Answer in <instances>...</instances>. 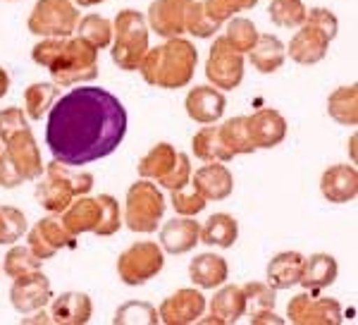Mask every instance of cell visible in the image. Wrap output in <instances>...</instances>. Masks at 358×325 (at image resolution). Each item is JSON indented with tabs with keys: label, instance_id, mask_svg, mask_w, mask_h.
I'll return each mask as SVG.
<instances>
[{
	"label": "cell",
	"instance_id": "3957f363",
	"mask_svg": "<svg viewBox=\"0 0 358 325\" xmlns=\"http://www.w3.org/2000/svg\"><path fill=\"white\" fill-rule=\"evenodd\" d=\"M196 65H199V50L192 41L175 36L165 39V43L148 48L143 55L138 72L146 84L158 89H184L192 84Z\"/></svg>",
	"mask_w": 358,
	"mask_h": 325
},
{
	"label": "cell",
	"instance_id": "1f68e13d",
	"mask_svg": "<svg viewBox=\"0 0 358 325\" xmlns=\"http://www.w3.org/2000/svg\"><path fill=\"white\" fill-rule=\"evenodd\" d=\"M60 94V86L55 81H36L24 91V113L29 120H43V115L53 108Z\"/></svg>",
	"mask_w": 358,
	"mask_h": 325
},
{
	"label": "cell",
	"instance_id": "d6986e66",
	"mask_svg": "<svg viewBox=\"0 0 358 325\" xmlns=\"http://www.w3.org/2000/svg\"><path fill=\"white\" fill-rule=\"evenodd\" d=\"M184 108H187V115L199 125H215L217 120L224 115V108H227V98L220 89L215 86H196L187 94V101H184Z\"/></svg>",
	"mask_w": 358,
	"mask_h": 325
},
{
	"label": "cell",
	"instance_id": "7dc6e473",
	"mask_svg": "<svg viewBox=\"0 0 358 325\" xmlns=\"http://www.w3.org/2000/svg\"><path fill=\"white\" fill-rule=\"evenodd\" d=\"M189 179H192V160H189V155H187V153H179V155H177V165H175V170L170 172V177H167L165 182L160 184V187H165V189L175 191V189L187 187Z\"/></svg>",
	"mask_w": 358,
	"mask_h": 325
},
{
	"label": "cell",
	"instance_id": "2e32d148",
	"mask_svg": "<svg viewBox=\"0 0 358 325\" xmlns=\"http://www.w3.org/2000/svg\"><path fill=\"white\" fill-rule=\"evenodd\" d=\"M246 132L256 148H273L285 141L287 120L280 110L263 108L246 118Z\"/></svg>",
	"mask_w": 358,
	"mask_h": 325
},
{
	"label": "cell",
	"instance_id": "7c38bea8",
	"mask_svg": "<svg viewBox=\"0 0 358 325\" xmlns=\"http://www.w3.org/2000/svg\"><path fill=\"white\" fill-rule=\"evenodd\" d=\"M50 299H53V287H50V280L41 270H31L15 277L13 289H10V301H13L15 311H20L22 316L45 309Z\"/></svg>",
	"mask_w": 358,
	"mask_h": 325
},
{
	"label": "cell",
	"instance_id": "5bb4252c",
	"mask_svg": "<svg viewBox=\"0 0 358 325\" xmlns=\"http://www.w3.org/2000/svg\"><path fill=\"white\" fill-rule=\"evenodd\" d=\"M5 153H8L10 162H13L15 170L20 172L24 182H31V179H38L43 175L45 165L41 158V151L36 146L31 127L17 132L15 137H10L8 141H5Z\"/></svg>",
	"mask_w": 358,
	"mask_h": 325
},
{
	"label": "cell",
	"instance_id": "d6a6232c",
	"mask_svg": "<svg viewBox=\"0 0 358 325\" xmlns=\"http://www.w3.org/2000/svg\"><path fill=\"white\" fill-rule=\"evenodd\" d=\"M192 148H194V155L206 162H229L234 158L227 148H224L222 139H220V132L217 127H203L201 132H196L194 139H192Z\"/></svg>",
	"mask_w": 358,
	"mask_h": 325
},
{
	"label": "cell",
	"instance_id": "f6af8a7d",
	"mask_svg": "<svg viewBox=\"0 0 358 325\" xmlns=\"http://www.w3.org/2000/svg\"><path fill=\"white\" fill-rule=\"evenodd\" d=\"M172 208H175V213H179V216L194 218L206 208V199L194 187L187 184V187L172 191Z\"/></svg>",
	"mask_w": 358,
	"mask_h": 325
},
{
	"label": "cell",
	"instance_id": "4dcf8cb0",
	"mask_svg": "<svg viewBox=\"0 0 358 325\" xmlns=\"http://www.w3.org/2000/svg\"><path fill=\"white\" fill-rule=\"evenodd\" d=\"M327 113L334 122L344 127L358 125V86H339L327 98Z\"/></svg>",
	"mask_w": 358,
	"mask_h": 325
},
{
	"label": "cell",
	"instance_id": "4fadbf2b",
	"mask_svg": "<svg viewBox=\"0 0 358 325\" xmlns=\"http://www.w3.org/2000/svg\"><path fill=\"white\" fill-rule=\"evenodd\" d=\"M194 0H153L148 8V29L163 39H175L187 34V17Z\"/></svg>",
	"mask_w": 358,
	"mask_h": 325
},
{
	"label": "cell",
	"instance_id": "f1b7e54d",
	"mask_svg": "<svg viewBox=\"0 0 358 325\" xmlns=\"http://www.w3.org/2000/svg\"><path fill=\"white\" fill-rule=\"evenodd\" d=\"M303 256L299 251H282L268 263V284L273 289H289L299 284Z\"/></svg>",
	"mask_w": 358,
	"mask_h": 325
},
{
	"label": "cell",
	"instance_id": "6da1fadb",
	"mask_svg": "<svg viewBox=\"0 0 358 325\" xmlns=\"http://www.w3.org/2000/svg\"><path fill=\"white\" fill-rule=\"evenodd\" d=\"M127 122L122 101L108 89H72L48 110L45 146L62 165H89L115 153L127 134Z\"/></svg>",
	"mask_w": 358,
	"mask_h": 325
},
{
	"label": "cell",
	"instance_id": "7a4b0ae2",
	"mask_svg": "<svg viewBox=\"0 0 358 325\" xmlns=\"http://www.w3.org/2000/svg\"><path fill=\"white\" fill-rule=\"evenodd\" d=\"M31 60L45 67L57 86H74L98 77V50L84 39H43L31 48Z\"/></svg>",
	"mask_w": 358,
	"mask_h": 325
},
{
	"label": "cell",
	"instance_id": "cb8c5ba5",
	"mask_svg": "<svg viewBox=\"0 0 358 325\" xmlns=\"http://www.w3.org/2000/svg\"><path fill=\"white\" fill-rule=\"evenodd\" d=\"M339 275V265L337 258L330 254H313V256L303 258V268L299 284L306 292H317V289H325L337 280Z\"/></svg>",
	"mask_w": 358,
	"mask_h": 325
},
{
	"label": "cell",
	"instance_id": "7bdbcfd3",
	"mask_svg": "<svg viewBox=\"0 0 358 325\" xmlns=\"http://www.w3.org/2000/svg\"><path fill=\"white\" fill-rule=\"evenodd\" d=\"M203 10L206 15L210 17L217 25H224L229 17H234L236 13H244V10H251L258 5V0H203Z\"/></svg>",
	"mask_w": 358,
	"mask_h": 325
},
{
	"label": "cell",
	"instance_id": "ab89813d",
	"mask_svg": "<svg viewBox=\"0 0 358 325\" xmlns=\"http://www.w3.org/2000/svg\"><path fill=\"white\" fill-rule=\"evenodd\" d=\"M41 263L43 261L36 256L29 247H13L8 254H5V275L8 277H20L24 272H31V270H41Z\"/></svg>",
	"mask_w": 358,
	"mask_h": 325
},
{
	"label": "cell",
	"instance_id": "83f0119b",
	"mask_svg": "<svg viewBox=\"0 0 358 325\" xmlns=\"http://www.w3.org/2000/svg\"><path fill=\"white\" fill-rule=\"evenodd\" d=\"M251 55V65L261 74H273L277 72L287 60V46L273 34H258L253 48L248 50Z\"/></svg>",
	"mask_w": 358,
	"mask_h": 325
},
{
	"label": "cell",
	"instance_id": "f35d334b",
	"mask_svg": "<svg viewBox=\"0 0 358 325\" xmlns=\"http://www.w3.org/2000/svg\"><path fill=\"white\" fill-rule=\"evenodd\" d=\"M115 325H158V309L148 301H127L115 311Z\"/></svg>",
	"mask_w": 358,
	"mask_h": 325
},
{
	"label": "cell",
	"instance_id": "bcb514c9",
	"mask_svg": "<svg viewBox=\"0 0 358 325\" xmlns=\"http://www.w3.org/2000/svg\"><path fill=\"white\" fill-rule=\"evenodd\" d=\"M29 130L27 113L22 108H5L0 110V144H5L17 132Z\"/></svg>",
	"mask_w": 358,
	"mask_h": 325
},
{
	"label": "cell",
	"instance_id": "e575fe53",
	"mask_svg": "<svg viewBox=\"0 0 358 325\" xmlns=\"http://www.w3.org/2000/svg\"><path fill=\"white\" fill-rule=\"evenodd\" d=\"M241 289H244V301H246L244 313L251 318V321L258 316H263V313H268V311H275V304H277L275 292L277 289L270 287L268 282H248Z\"/></svg>",
	"mask_w": 358,
	"mask_h": 325
},
{
	"label": "cell",
	"instance_id": "681fc988",
	"mask_svg": "<svg viewBox=\"0 0 358 325\" xmlns=\"http://www.w3.org/2000/svg\"><path fill=\"white\" fill-rule=\"evenodd\" d=\"M253 325H263V323H285L280 316H277L275 311H268V313H263V316H258V318H253L251 321Z\"/></svg>",
	"mask_w": 358,
	"mask_h": 325
},
{
	"label": "cell",
	"instance_id": "4316f807",
	"mask_svg": "<svg viewBox=\"0 0 358 325\" xmlns=\"http://www.w3.org/2000/svg\"><path fill=\"white\" fill-rule=\"evenodd\" d=\"M189 277L201 289H217L220 284L227 282L229 265L227 261L217 254H199L192 263H189Z\"/></svg>",
	"mask_w": 358,
	"mask_h": 325
},
{
	"label": "cell",
	"instance_id": "9a60e30c",
	"mask_svg": "<svg viewBox=\"0 0 358 325\" xmlns=\"http://www.w3.org/2000/svg\"><path fill=\"white\" fill-rule=\"evenodd\" d=\"M206 311V297L199 289L184 287L170 294L158 309L160 321L165 325H189L196 323Z\"/></svg>",
	"mask_w": 358,
	"mask_h": 325
},
{
	"label": "cell",
	"instance_id": "ba28073f",
	"mask_svg": "<svg viewBox=\"0 0 358 325\" xmlns=\"http://www.w3.org/2000/svg\"><path fill=\"white\" fill-rule=\"evenodd\" d=\"M165 265V251L158 242H136L124 249L117 258V275L129 287L153 280Z\"/></svg>",
	"mask_w": 358,
	"mask_h": 325
},
{
	"label": "cell",
	"instance_id": "8992f818",
	"mask_svg": "<svg viewBox=\"0 0 358 325\" xmlns=\"http://www.w3.org/2000/svg\"><path fill=\"white\" fill-rule=\"evenodd\" d=\"M165 216V196L151 179H138L127 189L124 223L131 232L151 235Z\"/></svg>",
	"mask_w": 358,
	"mask_h": 325
},
{
	"label": "cell",
	"instance_id": "8fae6325",
	"mask_svg": "<svg viewBox=\"0 0 358 325\" xmlns=\"http://www.w3.org/2000/svg\"><path fill=\"white\" fill-rule=\"evenodd\" d=\"M77 237L72 235L65 223L57 218V213L53 216H45L27 232V247L31 249L41 261H50L60 249H72Z\"/></svg>",
	"mask_w": 358,
	"mask_h": 325
},
{
	"label": "cell",
	"instance_id": "836d02e7",
	"mask_svg": "<svg viewBox=\"0 0 358 325\" xmlns=\"http://www.w3.org/2000/svg\"><path fill=\"white\" fill-rule=\"evenodd\" d=\"M77 36L84 39L86 43H91L96 50H103L110 46L113 41V22H108L106 17L101 15H86V17H79L77 22Z\"/></svg>",
	"mask_w": 358,
	"mask_h": 325
},
{
	"label": "cell",
	"instance_id": "44dd1931",
	"mask_svg": "<svg viewBox=\"0 0 358 325\" xmlns=\"http://www.w3.org/2000/svg\"><path fill=\"white\" fill-rule=\"evenodd\" d=\"M320 191L330 203H349L358 196V172L354 165H332L322 172Z\"/></svg>",
	"mask_w": 358,
	"mask_h": 325
},
{
	"label": "cell",
	"instance_id": "ee69618b",
	"mask_svg": "<svg viewBox=\"0 0 358 325\" xmlns=\"http://www.w3.org/2000/svg\"><path fill=\"white\" fill-rule=\"evenodd\" d=\"M215 32H220V25L213 22L210 17L206 15L203 5L199 0H194L192 8H189V17H187V34H192L196 39H210L215 36Z\"/></svg>",
	"mask_w": 358,
	"mask_h": 325
},
{
	"label": "cell",
	"instance_id": "5b68a950",
	"mask_svg": "<svg viewBox=\"0 0 358 325\" xmlns=\"http://www.w3.org/2000/svg\"><path fill=\"white\" fill-rule=\"evenodd\" d=\"M148 22L136 10H122L113 22V62L124 72H134L148 50Z\"/></svg>",
	"mask_w": 358,
	"mask_h": 325
},
{
	"label": "cell",
	"instance_id": "d590c367",
	"mask_svg": "<svg viewBox=\"0 0 358 325\" xmlns=\"http://www.w3.org/2000/svg\"><path fill=\"white\" fill-rule=\"evenodd\" d=\"M268 15L273 25L282 29H299L306 22L308 8L303 0H273L268 8Z\"/></svg>",
	"mask_w": 358,
	"mask_h": 325
},
{
	"label": "cell",
	"instance_id": "816d5d0a",
	"mask_svg": "<svg viewBox=\"0 0 358 325\" xmlns=\"http://www.w3.org/2000/svg\"><path fill=\"white\" fill-rule=\"evenodd\" d=\"M74 5H82V8H94V5H101L106 0H72Z\"/></svg>",
	"mask_w": 358,
	"mask_h": 325
},
{
	"label": "cell",
	"instance_id": "c3c4849f",
	"mask_svg": "<svg viewBox=\"0 0 358 325\" xmlns=\"http://www.w3.org/2000/svg\"><path fill=\"white\" fill-rule=\"evenodd\" d=\"M22 182H24V179H22L20 172L15 170V165L10 162L8 153H5V151H0V187H3V189H15V187H20Z\"/></svg>",
	"mask_w": 358,
	"mask_h": 325
},
{
	"label": "cell",
	"instance_id": "e0dca14e",
	"mask_svg": "<svg viewBox=\"0 0 358 325\" xmlns=\"http://www.w3.org/2000/svg\"><path fill=\"white\" fill-rule=\"evenodd\" d=\"M45 175L38 177L36 184V201L38 206H43L48 213H62L65 208L72 203V199H77L74 189L69 187V182L62 177L57 160L45 165Z\"/></svg>",
	"mask_w": 358,
	"mask_h": 325
},
{
	"label": "cell",
	"instance_id": "db71d44e",
	"mask_svg": "<svg viewBox=\"0 0 358 325\" xmlns=\"http://www.w3.org/2000/svg\"><path fill=\"white\" fill-rule=\"evenodd\" d=\"M8 3H13V0H8Z\"/></svg>",
	"mask_w": 358,
	"mask_h": 325
},
{
	"label": "cell",
	"instance_id": "ffe728a7",
	"mask_svg": "<svg viewBox=\"0 0 358 325\" xmlns=\"http://www.w3.org/2000/svg\"><path fill=\"white\" fill-rule=\"evenodd\" d=\"M201 244V225L194 218H172L160 228V249L172 256H182Z\"/></svg>",
	"mask_w": 358,
	"mask_h": 325
},
{
	"label": "cell",
	"instance_id": "74e56055",
	"mask_svg": "<svg viewBox=\"0 0 358 325\" xmlns=\"http://www.w3.org/2000/svg\"><path fill=\"white\" fill-rule=\"evenodd\" d=\"M258 39V29L246 17H229L227 29H224V41L236 50V53H248Z\"/></svg>",
	"mask_w": 358,
	"mask_h": 325
},
{
	"label": "cell",
	"instance_id": "484cf974",
	"mask_svg": "<svg viewBox=\"0 0 358 325\" xmlns=\"http://www.w3.org/2000/svg\"><path fill=\"white\" fill-rule=\"evenodd\" d=\"M98 218H101V203H98V199H91L86 194L72 199V203L60 213V220L74 237L84 235V232H94Z\"/></svg>",
	"mask_w": 358,
	"mask_h": 325
},
{
	"label": "cell",
	"instance_id": "8d00e7d4",
	"mask_svg": "<svg viewBox=\"0 0 358 325\" xmlns=\"http://www.w3.org/2000/svg\"><path fill=\"white\" fill-rule=\"evenodd\" d=\"M217 132H220L224 148H227L232 155H246V153H253V151H256V146L251 144L248 132H246V118L227 120L222 127H217Z\"/></svg>",
	"mask_w": 358,
	"mask_h": 325
},
{
	"label": "cell",
	"instance_id": "7402d4cb",
	"mask_svg": "<svg viewBox=\"0 0 358 325\" xmlns=\"http://www.w3.org/2000/svg\"><path fill=\"white\" fill-rule=\"evenodd\" d=\"M91 316H94V304L84 292H62L50 306V323L57 325H86Z\"/></svg>",
	"mask_w": 358,
	"mask_h": 325
},
{
	"label": "cell",
	"instance_id": "ac0fdd59",
	"mask_svg": "<svg viewBox=\"0 0 358 325\" xmlns=\"http://www.w3.org/2000/svg\"><path fill=\"white\" fill-rule=\"evenodd\" d=\"M189 184L203 196L206 201H224L234 191V175L222 162H208L194 172Z\"/></svg>",
	"mask_w": 358,
	"mask_h": 325
},
{
	"label": "cell",
	"instance_id": "f907efd6",
	"mask_svg": "<svg viewBox=\"0 0 358 325\" xmlns=\"http://www.w3.org/2000/svg\"><path fill=\"white\" fill-rule=\"evenodd\" d=\"M8 91H10V74L5 67H0V98L8 94Z\"/></svg>",
	"mask_w": 358,
	"mask_h": 325
},
{
	"label": "cell",
	"instance_id": "603a6c76",
	"mask_svg": "<svg viewBox=\"0 0 358 325\" xmlns=\"http://www.w3.org/2000/svg\"><path fill=\"white\" fill-rule=\"evenodd\" d=\"M244 289L239 284H220L215 297L210 299V316L203 318V323L232 325L244 316Z\"/></svg>",
	"mask_w": 358,
	"mask_h": 325
},
{
	"label": "cell",
	"instance_id": "f5cc1de1",
	"mask_svg": "<svg viewBox=\"0 0 358 325\" xmlns=\"http://www.w3.org/2000/svg\"><path fill=\"white\" fill-rule=\"evenodd\" d=\"M0 151H3V144H0Z\"/></svg>",
	"mask_w": 358,
	"mask_h": 325
},
{
	"label": "cell",
	"instance_id": "60d3db41",
	"mask_svg": "<svg viewBox=\"0 0 358 325\" xmlns=\"http://www.w3.org/2000/svg\"><path fill=\"white\" fill-rule=\"evenodd\" d=\"M27 232V216L15 206H0V244H15Z\"/></svg>",
	"mask_w": 358,
	"mask_h": 325
},
{
	"label": "cell",
	"instance_id": "30bf717a",
	"mask_svg": "<svg viewBox=\"0 0 358 325\" xmlns=\"http://www.w3.org/2000/svg\"><path fill=\"white\" fill-rule=\"evenodd\" d=\"M287 318L294 325H339L342 323V306L332 297H313L303 292L292 297L287 304Z\"/></svg>",
	"mask_w": 358,
	"mask_h": 325
},
{
	"label": "cell",
	"instance_id": "f546056e",
	"mask_svg": "<svg viewBox=\"0 0 358 325\" xmlns=\"http://www.w3.org/2000/svg\"><path fill=\"white\" fill-rule=\"evenodd\" d=\"M236 237H239V223L229 213H215L201 228V244H208V247L229 249L234 247Z\"/></svg>",
	"mask_w": 358,
	"mask_h": 325
},
{
	"label": "cell",
	"instance_id": "9c48e42d",
	"mask_svg": "<svg viewBox=\"0 0 358 325\" xmlns=\"http://www.w3.org/2000/svg\"><path fill=\"white\" fill-rule=\"evenodd\" d=\"M206 77L215 89H236L244 79V53H236L224 36H217L208 53Z\"/></svg>",
	"mask_w": 358,
	"mask_h": 325
},
{
	"label": "cell",
	"instance_id": "b9f144b4",
	"mask_svg": "<svg viewBox=\"0 0 358 325\" xmlns=\"http://www.w3.org/2000/svg\"><path fill=\"white\" fill-rule=\"evenodd\" d=\"M96 199H98V203H101V218H98V225H96L94 235H98V237H113L115 232H120V228H122L120 203L110 194H101V196H96Z\"/></svg>",
	"mask_w": 358,
	"mask_h": 325
},
{
	"label": "cell",
	"instance_id": "d4e9b609",
	"mask_svg": "<svg viewBox=\"0 0 358 325\" xmlns=\"http://www.w3.org/2000/svg\"><path fill=\"white\" fill-rule=\"evenodd\" d=\"M177 155H179V151L172 146V144H167V141L155 144V146L138 160V165H136L138 175L143 179H151V182L163 184L165 179L170 177V172L175 170Z\"/></svg>",
	"mask_w": 358,
	"mask_h": 325
},
{
	"label": "cell",
	"instance_id": "52a82bcc",
	"mask_svg": "<svg viewBox=\"0 0 358 325\" xmlns=\"http://www.w3.org/2000/svg\"><path fill=\"white\" fill-rule=\"evenodd\" d=\"M79 10L72 0H36L29 15V32L41 39H67L74 34Z\"/></svg>",
	"mask_w": 358,
	"mask_h": 325
},
{
	"label": "cell",
	"instance_id": "277c9868",
	"mask_svg": "<svg viewBox=\"0 0 358 325\" xmlns=\"http://www.w3.org/2000/svg\"><path fill=\"white\" fill-rule=\"evenodd\" d=\"M339 20L327 8H310L306 22L299 27L287 46V55L299 65H315L327 55L330 41L337 36Z\"/></svg>",
	"mask_w": 358,
	"mask_h": 325
}]
</instances>
